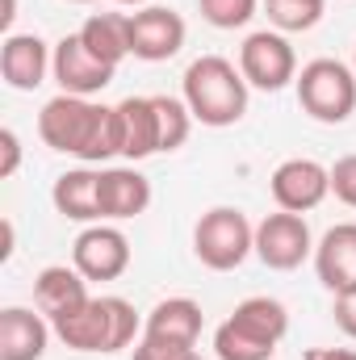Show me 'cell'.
I'll return each instance as SVG.
<instances>
[{
	"instance_id": "26",
	"label": "cell",
	"mask_w": 356,
	"mask_h": 360,
	"mask_svg": "<svg viewBox=\"0 0 356 360\" xmlns=\"http://www.w3.org/2000/svg\"><path fill=\"white\" fill-rule=\"evenodd\" d=\"M193 352L197 348H189V344H168V340H151V335H143L134 344V360H189Z\"/></svg>"
},
{
	"instance_id": "3",
	"label": "cell",
	"mask_w": 356,
	"mask_h": 360,
	"mask_svg": "<svg viewBox=\"0 0 356 360\" xmlns=\"http://www.w3.org/2000/svg\"><path fill=\"white\" fill-rule=\"evenodd\" d=\"M51 327L72 352H105L109 356V352H122L143 340V319H139L134 302H126L117 293L89 297L80 310L55 319Z\"/></svg>"
},
{
	"instance_id": "13",
	"label": "cell",
	"mask_w": 356,
	"mask_h": 360,
	"mask_svg": "<svg viewBox=\"0 0 356 360\" xmlns=\"http://www.w3.org/2000/svg\"><path fill=\"white\" fill-rule=\"evenodd\" d=\"M96 205H101V222L139 218L151 205V180L143 176L134 164L101 168V176H96Z\"/></svg>"
},
{
	"instance_id": "16",
	"label": "cell",
	"mask_w": 356,
	"mask_h": 360,
	"mask_svg": "<svg viewBox=\"0 0 356 360\" xmlns=\"http://www.w3.org/2000/svg\"><path fill=\"white\" fill-rule=\"evenodd\" d=\"M55 327L34 306H4L0 310V360H42Z\"/></svg>"
},
{
	"instance_id": "25",
	"label": "cell",
	"mask_w": 356,
	"mask_h": 360,
	"mask_svg": "<svg viewBox=\"0 0 356 360\" xmlns=\"http://www.w3.org/2000/svg\"><path fill=\"white\" fill-rule=\"evenodd\" d=\"M331 193H336V201L356 210V155H340L331 164Z\"/></svg>"
},
{
	"instance_id": "24",
	"label": "cell",
	"mask_w": 356,
	"mask_h": 360,
	"mask_svg": "<svg viewBox=\"0 0 356 360\" xmlns=\"http://www.w3.org/2000/svg\"><path fill=\"white\" fill-rule=\"evenodd\" d=\"M197 8L214 30H243L256 17L260 0H197Z\"/></svg>"
},
{
	"instance_id": "30",
	"label": "cell",
	"mask_w": 356,
	"mask_h": 360,
	"mask_svg": "<svg viewBox=\"0 0 356 360\" xmlns=\"http://www.w3.org/2000/svg\"><path fill=\"white\" fill-rule=\"evenodd\" d=\"M13 17H17V0H4V13H0V21H4V25H13Z\"/></svg>"
},
{
	"instance_id": "33",
	"label": "cell",
	"mask_w": 356,
	"mask_h": 360,
	"mask_svg": "<svg viewBox=\"0 0 356 360\" xmlns=\"http://www.w3.org/2000/svg\"><path fill=\"white\" fill-rule=\"evenodd\" d=\"M189 360H205V356H201V352H193V356H189Z\"/></svg>"
},
{
	"instance_id": "29",
	"label": "cell",
	"mask_w": 356,
	"mask_h": 360,
	"mask_svg": "<svg viewBox=\"0 0 356 360\" xmlns=\"http://www.w3.org/2000/svg\"><path fill=\"white\" fill-rule=\"evenodd\" d=\"M302 360H356L352 348H306Z\"/></svg>"
},
{
	"instance_id": "22",
	"label": "cell",
	"mask_w": 356,
	"mask_h": 360,
	"mask_svg": "<svg viewBox=\"0 0 356 360\" xmlns=\"http://www.w3.org/2000/svg\"><path fill=\"white\" fill-rule=\"evenodd\" d=\"M265 13L276 34H306L323 21L327 0H265Z\"/></svg>"
},
{
	"instance_id": "19",
	"label": "cell",
	"mask_w": 356,
	"mask_h": 360,
	"mask_svg": "<svg viewBox=\"0 0 356 360\" xmlns=\"http://www.w3.org/2000/svg\"><path fill=\"white\" fill-rule=\"evenodd\" d=\"M201 327H205V314L193 297H164L143 319V335L168 340V344H189V348H197Z\"/></svg>"
},
{
	"instance_id": "28",
	"label": "cell",
	"mask_w": 356,
	"mask_h": 360,
	"mask_svg": "<svg viewBox=\"0 0 356 360\" xmlns=\"http://www.w3.org/2000/svg\"><path fill=\"white\" fill-rule=\"evenodd\" d=\"M336 327L348 335V340H356V289H348V293H336Z\"/></svg>"
},
{
	"instance_id": "17",
	"label": "cell",
	"mask_w": 356,
	"mask_h": 360,
	"mask_svg": "<svg viewBox=\"0 0 356 360\" xmlns=\"http://www.w3.org/2000/svg\"><path fill=\"white\" fill-rule=\"evenodd\" d=\"M314 272H319L323 289H331V293L356 289V222L331 226L314 243Z\"/></svg>"
},
{
	"instance_id": "1",
	"label": "cell",
	"mask_w": 356,
	"mask_h": 360,
	"mask_svg": "<svg viewBox=\"0 0 356 360\" xmlns=\"http://www.w3.org/2000/svg\"><path fill=\"white\" fill-rule=\"evenodd\" d=\"M38 139L59 155H76L80 164H105V160L117 155L113 105H101L92 96L59 92L38 113Z\"/></svg>"
},
{
	"instance_id": "2",
	"label": "cell",
	"mask_w": 356,
	"mask_h": 360,
	"mask_svg": "<svg viewBox=\"0 0 356 360\" xmlns=\"http://www.w3.org/2000/svg\"><path fill=\"white\" fill-rule=\"evenodd\" d=\"M248 92L252 89H248L243 72L222 55H201L180 76V101L189 105L193 122H201L210 130H227V126L243 122Z\"/></svg>"
},
{
	"instance_id": "34",
	"label": "cell",
	"mask_w": 356,
	"mask_h": 360,
	"mask_svg": "<svg viewBox=\"0 0 356 360\" xmlns=\"http://www.w3.org/2000/svg\"><path fill=\"white\" fill-rule=\"evenodd\" d=\"M352 72H356V51H352Z\"/></svg>"
},
{
	"instance_id": "10",
	"label": "cell",
	"mask_w": 356,
	"mask_h": 360,
	"mask_svg": "<svg viewBox=\"0 0 356 360\" xmlns=\"http://www.w3.org/2000/svg\"><path fill=\"white\" fill-rule=\"evenodd\" d=\"M268 188H272V201L276 210H289V214H310L314 205L327 201L331 193V168H323L319 160H285L272 168L268 176Z\"/></svg>"
},
{
	"instance_id": "20",
	"label": "cell",
	"mask_w": 356,
	"mask_h": 360,
	"mask_svg": "<svg viewBox=\"0 0 356 360\" xmlns=\"http://www.w3.org/2000/svg\"><path fill=\"white\" fill-rule=\"evenodd\" d=\"M96 168H72V172H63V176H55L51 184V201H55V210L68 218V222H101V205H96Z\"/></svg>"
},
{
	"instance_id": "14",
	"label": "cell",
	"mask_w": 356,
	"mask_h": 360,
	"mask_svg": "<svg viewBox=\"0 0 356 360\" xmlns=\"http://www.w3.org/2000/svg\"><path fill=\"white\" fill-rule=\"evenodd\" d=\"M117 117V155L139 164L147 155H160V109L155 96H126L113 105Z\"/></svg>"
},
{
	"instance_id": "4",
	"label": "cell",
	"mask_w": 356,
	"mask_h": 360,
	"mask_svg": "<svg viewBox=\"0 0 356 360\" xmlns=\"http://www.w3.org/2000/svg\"><path fill=\"white\" fill-rule=\"evenodd\" d=\"M289 331V310L276 297H243L214 331V356L218 360H272L276 344Z\"/></svg>"
},
{
	"instance_id": "12",
	"label": "cell",
	"mask_w": 356,
	"mask_h": 360,
	"mask_svg": "<svg viewBox=\"0 0 356 360\" xmlns=\"http://www.w3.org/2000/svg\"><path fill=\"white\" fill-rule=\"evenodd\" d=\"M51 76H55L59 92H72V96H96V92H105L109 84H113L117 68L101 63L89 46L80 42V34H63V38L55 42Z\"/></svg>"
},
{
	"instance_id": "5",
	"label": "cell",
	"mask_w": 356,
	"mask_h": 360,
	"mask_svg": "<svg viewBox=\"0 0 356 360\" xmlns=\"http://www.w3.org/2000/svg\"><path fill=\"white\" fill-rule=\"evenodd\" d=\"M256 252V226L235 205H214L193 226V256L210 272H235Z\"/></svg>"
},
{
	"instance_id": "9",
	"label": "cell",
	"mask_w": 356,
	"mask_h": 360,
	"mask_svg": "<svg viewBox=\"0 0 356 360\" xmlns=\"http://www.w3.org/2000/svg\"><path fill=\"white\" fill-rule=\"evenodd\" d=\"M72 269L84 281H117L130 269V239L113 222H92L72 243Z\"/></svg>"
},
{
	"instance_id": "23",
	"label": "cell",
	"mask_w": 356,
	"mask_h": 360,
	"mask_svg": "<svg viewBox=\"0 0 356 360\" xmlns=\"http://www.w3.org/2000/svg\"><path fill=\"white\" fill-rule=\"evenodd\" d=\"M155 109H160V147L164 151H180L189 130H193V113L180 96H155Z\"/></svg>"
},
{
	"instance_id": "31",
	"label": "cell",
	"mask_w": 356,
	"mask_h": 360,
	"mask_svg": "<svg viewBox=\"0 0 356 360\" xmlns=\"http://www.w3.org/2000/svg\"><path fill=\"white\" fill-rule=\"evenodd\" d=\"M113 4H147V0H113Z\"/></svg>"
},
{
	"instance_id": "8",
	"label": "cell",
	"mask_w": 356,
	"mask_h": 360,
	"mask_svg": "<svg viewBox=\"0 0 356 360\" xmlns=\"http://www.w3.org/2000/svg\"><path fill=\"white\" fill-rule=\"evenodd\" d=\"M256 256L272 272H293L302 260H310L314 256V239H310L306 218L289 214V210L265 214L256 222Z\"/></svg>"
},
{
	"instance_id": "11",
	"label": "cell",
	"mask_w": 356,
	"mask_h": 360,
	"mask_svg": "<svg viewBox=\"0 0 356 360\" xmlns=\"http://www.w3.org/2000/svg\"><path fill=\"white\" fill-rule=\"evenodd\" d=\"M184 17L164 4H143L130 13V55L143 63H168L184 46Z\"/></svg>"
},
{
	"instance_id": "32",
	"label": "cell",
	"mask_w": 356,
	"mask_h": 360,
	"mask_svg": "<svg viewBox=\"0 0 356 360\" xmlns=\"http://www.w3.org/2000/svg\"><path fill=\"white\" fill-rule=\"evenodd\" d=\"M68 4H92V0H68Z\"/></svg>"
},
{
	"instance_id": "18",
	"label": "cell",
	"mask_w": 356,
	"mask_h": 360,
	"mask_svg": "<svg viewBox=\"0 0 356 360\" xmlns=\"http://www.w3.org/2000/svg\"><path fill=\"white\" fill-rule=\"evenodd\" d=\"M89 281L80 276V269H68V264H51L34 276V306L55 323L72 310H80L89 302Z\"/></svg>"
},
{
	"instance_id": "15",
	"label": "cell",
	"mask_w": 356,
	"mask_h": 360,
	"mask_svg": "<svg viewBox=\"0 0 356 360\" xmlns=\"http://www.w3.org/2000/svg\"><path fill=\"white\" fill-rule=\"evenodd\" d=\"M55 46H46L38 34H8L0 46V76L13 92H34L51 76Z\"/></svg>"
},
{
	"instance_id": "7",
	"label": "cell",
	"mask_w": 356,
	"mask_h": 360,
	"mask_svg": "<svg viewBox=\"0 0 356 360\" xmlns=\"http://www.w3.org/2000/svg\"><path fill=\"white\" fill-rule=\"evenodd\" d=\"M239 72H243L248 89L260 92H281L285 84H293L298 80V55L289 46V34H276V30L248 34L239 46Z\"/></svg>"
},
{
	"instance_id": "27",
	"label": "cell",
	"mask_w": 356,
	"mask_h": 360,
	"mask_svg": "<svg viewBox=\"0 0 356 360\" xmlns=\"http://www.w3.org/2000/svg\"><path fill=\"white\" fill-rule=\"evenodd\" d=\"M17 164H21V139H17V130H0V176H13L17 172Z\"/></svg>"
},
{
	"instance_id": "6",
	"label": "cell",
	"mask_w": 356,
	"mask_h": 360,
	"mask_svg": "<svg viewBox=\"0 0 356 360\" xmlns=\"http://www.w3.org/2000/svg\"><path fill=\"white\" fill-rule=\"evenodd\" d=\"M293 89L298 105L323 126H340L356 113V72L340 59H310L298 72Z\"/></svg>"
},
{
	"instance_id": "21",
	"label": "cell",
	"mask_w": 356,
	"mask_h": 360,
	"mask_svg": "<svg viewBox=\"0 0 356 360\" xmlns=\"http://www.w3.org/2000/svg\"><path fill=\"white\" fill-rule=\"evenodd\" d=\"M76 34L109 68H122V59H130V13H92Z\"/></svg>"
}]
</instances>
